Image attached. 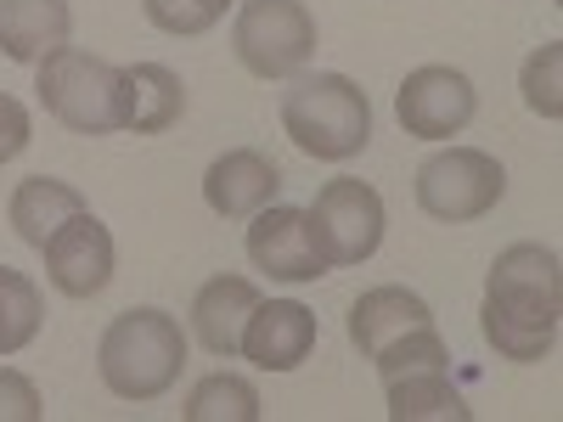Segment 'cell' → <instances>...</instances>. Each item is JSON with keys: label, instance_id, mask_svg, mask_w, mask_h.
I'll return each instance as SVG.
<instances>
[{"label": "cell", "instance_id": "cell-1", "mask_svg": "<svg viewBox=\"0 0 563 422\" xmlns=\"http://www.w3.org/2000/svg\"><path fill=\"white\" fill-rule=\"evenodd\" d=\"M563 326V265L541 243H512L485 270V304H479V333L485 344L512 360L536 366L552 360Z\"/></svg>", "mask_w": 563, "mask_h": 422}, {"label": "cell", "instance_id": "cell-2", "mask_svg": "<svg viewBox=\"0 0 563 422\" xmlns=\"http://www.w3.org/2000/svg\"><path fill=\"white\" fill-rule=\"evenodd\" d=\"M350 344L361 349V360L378 366V378H400V371H422V366H451V349L434 326V310L422 293L411 288H366L355 304H350V321H344Z\"/></svg>", "mask_w": 563, "mask_h": 422}, {"label": "cell", "instance_id": "cell-3", "mask_svg": "<svg viewBox=\"0 0 563 422\" xmlns=\"http://www.w3.org/2000/svg\"><path fill=\"white\" fill-rule=\"evenodd\" d=\"M282 130L316 164H350L372 141V102L350 74H294L282 90Z\"/></svg>", "mask_w": 563, "mask_h": 422}, {"label": "cell", "instance_id": "cell-4", "mask_svg": "<svg viewBox=\"0 0 563 422\" xmlns=\"http://www.w3.org/2000/svg\"><path fill=\"white\" fill-rule=\"evenodd\" d=\"M180 366H186V333L158 304H135V310L113 315L102 344H97V371H102L108 395H119V400L169 395Z\"/></svg>", "mask_w": 563, "mask_h": 422}, {"label": "cell", "instance_id": "cell-5", "mask_svg": "<svg viewBox=\"0 0 563 422\" xmlns=\"http://www.w3.org/2000/svg\"><path fill=\"white\" fill-rule=\"evenodd\" d=\"M40 108L74 135H113L124 130L119 113V68L108 57H90L79 45H63L45 63H34Z\"/></svg>", "mask_w": 563, "mask_h": 422}, {"label": "cell", "instance_id": "cell-6", "mask_svg": "<svg viewBox=\"0 0 563 422\" xmlns=\"http://www.w3.org/2000/svg\"><path fill=\"white\" fill-rule=\"evenodd\" d=\"M384 198H378V186H366L355 175H339V180H327L316 203L305 209V231H310V243L316 254L327 259V270H344V265H366L372 254L384 248Z\"/></svg>", "mask_w": 563, "mask_h": 422}, {"label": "cell", "instance_id": "cell-7", "mask_svg": "<svg viewBox=\"0 0 563 422\" xmlns=\"http://www.w3.org/2000/svg\"><path fill=\"white\" fill-rule=\"evenodd\" d=\"M231 52L254 79H294L316 57V18L305 0H243Z\"/></svg>", "mask_w": 563, "mask_h": 422}, {"label": "cell", "instance_id": "cell-8", "mask_svg": "<svg viewBox=\"0 0 563 422\" xmlns=\"http://www.w3.org/2000/svg\"><path fill=\"white\" fill-rule=\"evenodd\" d=\"M411 192H417V209L429 220L467 225V220H479V214H490L501 203L507 169L490 153H479V147H445L434 158H422Z\"/></svg>", "mask_w": 563, "mask_h": 422}, {"label": "cell", "instance_id": "cell-9", "mask_svg": "<svg viewBox=\"0 0 563 422\" xmlns=\"http://www.w3.org/2000/svg\"><path fill=\"white\" fill-rule=\"evenodd\" d=\"M479 113V90L462 68H445V63H429V68H411L395 90V119L406 135L417 141H451L474 124Z\"/></svg>", "mask_w": 563, "mask_h": 422}, {"label": "cell", "instance_id": "cell-10", "mask_svg": "<svg viewBox=\"0 0 563 422\" xmlns=\"http://www.w3.org/2000/svg\"><path fill=\"white\" fill-rule=\"evenodd\" d=\"M40 254H45V276H52V288L63 299H97L108 281H113V265H119L113 231L90 209H79L74 220H63Z\"/></svg>", "mask_w": 563, "mask_h": 422}, {"label": "cell", "instance_id": "cell-11", "mask_svg": "<svg viewBox=\"0 0 563 422\" xmlns=\"http://www.w3.org/2000/svg\"><path fill=\"white\" fill-rule=\"evenodd\" d=\"M249 265L265 270L271 281H321L327 276V259L316 254L310 231H305V209L294 203H265L249 225Z\"/></svg>", "mask_w": 563, "mask_h": 422}, {"label": "cell", "instance_id": "cell-12", "mask_svg": "<svg viewBox=\"0 0 563 422\" xmlns=\"http://www.w3.org/2000/svg\"><path fill=\"white\" fill-rule=\"evenodd\" d=\"M276 192H282V169L260 147H231L203 169V203L220 220H254L265 203H276Z\"/></svg>", "mask_w": 563, "mask_h": 422}, {"label": "cell", "instance_id": "cell-13", "mask_svg": "<svg viewBox=\"0 0 563 422\" xmlns=\"http://www.w3.org/2000/svg\"><path fill=\"white\" fill-rule=\"evenodd\" d=\"M316 349V315L299 299H260L243 326V355L260 371H299Z\"/></svg>", "mask_w": 563, "mask_h": 422}, {"label": "cell", "instance_id": "cell-14", "mask_svg": "<svg viewBox=\"0 0 563 422\" xmlns=\"http://www.w3.org/2000/svg\"><path fill=\"white\" fill-rule=\"evenodd\" d=\"M260 304V288L249 276H209L198 299H192V338L214 360H238L243 355V326Z\"/></svg>", "mask_w": 563, "mask_h": 422}, {"label": "cell", "instance_id": "cell-15", "mask_svg": "<svg viewBox=\"0 0 563 422\" xmlns=\"http://www.w3.org/2000/svg\"><path fill=\"white\" fill-rule=\"evenodd\" d=\"M119 113H124V130H135V135L175 130L180 113H186L180 74L164 68V63H130V68H119Z\"/></svg>", "mask_w": 563, "mask_h": 422}, {"label": "cell", "instance_id": "cell-16", "mask_svg": "<svg viewBox=\"0 0 563 422\" xmlns=\"http://www.w3.org/2000/svg\"><path fill=\"white\" fill-rule=\"evenodd\" d=\"M74 34L68 0H0V52L12 63L34 68L52 52H63Z\"/></svg>", "mask_w": 563, "mask_h": 422}, {"label": "cell", "instance_id": "cell-17", "mask_svg": "<svg viewBox=\"0 0 563 422\" xmlns=\"http://www.w3.org/2000/svg\"><path fill=\"white\" fill-rule=\"evenodd\" d=\"M389 395V417L395 422H467L474 417V406L462 400V389L451 384V366H422V371H400V378L384 384Z\"/></svg>", "mask_w": 563, "mask_h": 422}, {"label": "cell", "instance_id": "cell-18", "mask_svg": "<svg viewBox=\"0 0 563 422\" xmlns=\"http://www.w3.org/2000/svg\"><path fill=\"white\" fill-rule=\"evenodd\" d=\"M85 209V198L74 192L68 180H57V175H29L18 192H12V203H7V220H12V231L29 243V248H45L52 243V231L63 225V220H74Z\"/></svg>", "mask_w": 563, "mask_h": 422}, {"label": "cell", "instance_id": "cell-19", "mask_svg": "<svg viewBox=\"0 0 563 422\" xmlns=\"http://www.w3.org/2000/svg\"><path fill=\"white\" fill-rule=\"evenodd\" d=\"M40 326H45V299H40V288H34L23 270L0 265V360L18 355V349H29V344L40 338Z\"/></svg>", "mask_w": 563, "mask_h": 422}, {"label": "cell", "instance_id": "cell-20", "mask_svg": "<svg viewBox=\"0 0 563 422\" xmlns=\"http://www.w3.org/2000/svg\"><path fill=\"white\" fill-rule=\"evenodd\" d=\"M186 422H254L260 417V389L238 371H209V378L186 395L180 406Z\"/></svg>", "mask_w": 563, "mask_h": 422}, {"label": "cell", "instance_id": "cell-21", "mask_svg": "<svg viewBox=\"0 0 563 422\" xmlns=\"http://www.w3.org/2000/svg\"><path fill=\"white\" fill-rule=\"evenodd\" d=\"M519 90H525V108H530L536 119H547V124L563 119V45H558V40L536 45V52L525 57Z\"/></svg>", "mask_w": 563, "mask_h": 422}, {"label": "cell", "instance_id": "cell-22", "mask_svg": "<svg viewBox=\"0 0 563 422\" xmlns=\"http://www.w3.org/2000/svg\"><path fill=\"white\" fill-rule=\"evenodd\" d=\"M141 12H147V23L158 34H175V40H192V34H209L220 18L203 12L198 0H141Z\"/></svg>", "mask_w": 563, "mask_h": 422}, {"label": "cell", "instance_id": "cell-23", "mask_svg": "<svg viewBox=\"0 0 563 422\" xmlns=\"http://www.w3.org/2000/svg\"><path fill=\"white\" fill-rule=\"evenodd\" d=\"M45 406H40V389L34 378H23L18 366H0V422H40Z\"/></svg>", "mask_w": 563, "mask_h": 422}, {"label": "cell", "instance_id": "cell-24", "mask_svg": "<svg viewBox=\"0 0 563 422\" xmlns=\"http://www.w3.org/2000/svg\"><path fill=\"white\" fill-rule=\"evenodd\" d=\"M29 135H34L29 108H23L18 97H7V90H0V164H12V158L29 147Z\"/></svg>", "mask_w": 563, "mask_h": 422}, {"label": "cell", "instance_id": "cell-25", "mask_svg": "<svg viewBox=\"0 0 563 422\" xmlns=\"http://www.w3.org/2000/svg\"><path fill=\"white\" fill-rule=\"evenodd\" d=\"M198 7H203V12H214V18H220V12H225V7H231V0H198Z\"/></svg>", "mask_w": 563, "mask_h": 422}]
</instances>
